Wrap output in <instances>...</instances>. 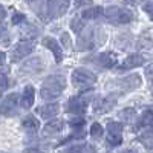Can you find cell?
Wrapping results in <instances>:
<instances>
[{
  "mask_svg": "<svg viewBox=\"0 0 153 153\" xmlns=\"http://www.w3.org/2000/svg\"><path fill=\"white\" fill-rule=\"evenodd\" d=\"M34 48H35L34 40H22V42H19V45L14 48V51H12V54H11V60L14 63L20 61L22 58L29 55L34 51Z\"/></svg>",
  "mask_w": 153,
  "mask_h": 153,
  "instance_id": "8",
  "label": "cell"
},
{
  "mask_svg": "<svg viewBox=\"0 0 153 153\" xmlns=\"http://www.w3.org/2000/svg\"><path fill=\"white\" fill-rule=\"evenodd\" d=\"M106 40V34L100 28H92L86 32H83L78 37V49L86 51V49H94L100 45H103Z\"/></svg>",
  "mask_w": 153,
  "mask_h": 153,
  "instance_id": "2",
  "label": "cell"
},
{
  "mask_svg": "<svg viewBox=\"0 0 153 153\" xmlns=\"http://www.w3.org/2000/svg\"><path fill=\"white\" fill-rule=\"evenodd\" d=\"M43 45L54 54L57 63H60L63 60V51H61V46L57 43V40H54V38H51V37H45L43 38Z\"/></svg>",
  "mask_w": 153,
  "mask_h": 153,
  "instance_id": "13",
  "label": "cell"
},
{
  "mask_svg": "<svg viewBox=\"0 0 153 153\" xmlns=\"http://www.w3.org/2000/svg\"><path fill=\"white\" fill-rule=\"evenodd\" d=\"M5 61H6V55L2 52V51H0V66L5 65Z\"/></svg>",
  "mask_w": 153,
  "mask_h": 153,
  "instance_id": "34",
  "label": "cell"
},
{
  "mask_svg": "<svg viewBox=\"0 0 153 153\" xmlns=\"http://www.w3.org/2000/svg\"><path fill=\"white\" fill-rule=\"evenodd\" d=\"M97 83V75L87 69H76L72 74V84L78 89H89Z\"/></svg>",
  "mask_w": 153,
  "mask_h": 153,
  "instance_id": "4",
  "label": "cell"
},
{
  "mask_svg": "<svg viewBox=\"0 0 153 153\" xmlns=\"http://www.w3.org/2000/svg\"><path fill=\"white\" fill-rule=\"evenodd\" d=\"M133 115H135V110H133V109H126L124 112H121V117H123L126 121H129Z\"/></svg>",
  "mask_w": 153,
  "mask_h": 153,
  "instance_id": "27",
  "label": "cell"
},
{
  "mask_svg": "<svg viewBox=\"0 0 153 153\" xmlns=\"http://www.w3.org/2000/svg\"><path fill=\"white\" fill-rule=\"evenodd\" d=\"M23 127L26 130H29V132H37L38 130V127H40V123H38V120H35L32 115H29V117H26L23 120Z\"/></svg>",
  "mask_w": 153,
  "mask_h": 153,
  "instance_id": "20",
  "label": "cell"
},
{
  "mask_svg": "<svg viewBox=\"0 0 153 153\" xmlns=\"http://www.w3.org/2000/svg\"><path fill=\"white\" fill-rule=\"evenodd\" d=\"M9 86V78L5 72H0V89H6Z\"/></svg>",
  "mask_w": 153,
  "mask_h": 153,
  "instance_id": "26",
  "label": "cell"
},
{
  "mask_svg": "<svg viewBox=\"0 0 153 153\" xmlns=\"http://www.w3.org/2000/svg\"><path fill=\"white\" fill-rule=\"evenodd\" d=\"M115 103H117V98L115 97H106L95 104V112L97 113H106L115 106Z\"/></svg>",
  "mask_w": 153,
  "mask_h": 153,
  "instance_id": "16",
  "label": "cell"
},
{
  "mask_svg": "<svg viewBox=\"0 0 153 153\" xmlns=\"http://www.w3.org/2000/svg\"><path fill=\"white\" fill-rule=\"evenodd\" d=\"M69 124H71V127H74L75 130H81L83 127H84V124H86V120H83V118H76V120L71 121Z\"/></svg>",
  "mask_w": 153,
  "mask_h": 153,
  "instance_id": "25",
  "label": "cell"
},
{
  "mask_svg": "<svg viewBox=\"0 0 153 153\" xmlns=\"http://www.w3.org/2000/svg\"><path fill=\"white\" fill-rule=\"evenodd\" d=\"M103 133H104L103 126L98 124V123H94L92 127H91V135H92L94 138H101V136H103Z\"/></svg>",
  "mask_w": 153,
  "mask_h": 153,
  "instance_id": "24",
  "label": "cell"
},
{
  "mask_svg": "<svg viewBox=\"0 0 153 153\" xmlns=\"http://www.w3.org/2000/svg\"><path fill=\"white\" fill-rule=\"evenodd\" d=\"M43 68H45V63H43L42 57H34V58H29L28 61H25L20 71L25 75H35L38 72H42Z\"/></svg>",
  "mask_w": 153,
  "mask_h": 153,
  "instance_id": "10",
  "label": "cell"
},
{
  "mask_svg": "<svg viewBox=\"0 0 153 153\" xmlns=\"http://www.w3.org/2000/svg\"><path fill=\"white\" fill-rule=\"evenodd\" d=\"M71 0H48L46 9L51 19L61 17L63 14H66V11L69 9Z\"/></svg>",
  "mask_w": 153,
  "mask_h": 153,
  "instance_id": "7",
  "label": "cell"
},
{
  "mask_svg": "<svg viewBox=\"0 0 153 153\" xmlns=\"http://www.w3.org/2000/svg\"><path fill=\"white\" fill-rule=\"evenodd\" d=\"M63 126H65V123H63L61 120H54V121H51L45 126V129H43V135L46 136H52V135H57L63 130Z\"/></svg>",
  "mask_w": 153,
  "mask_h": 153,
  "instance_id": "17",
  "label": "cell"
},
{
  "mask_svg": "<svg viewBox=\"0 0 153 153\" xmlns=\"http://www.w3.org/2000/svg\"><path fill=\"white\" fill-rule=\"evenodd\" d=\"M19 103H20V95L19 94H9L3 103L0 104V113L5 117H14L19 112Z\"/></svg>",
  "mask_w": 153,
  "mask_h": 153,
  "instance_id": "6",
  "label": "cell"
},
{
  "mask_svg": "<svg viewBox=\"0 0 153 153\" xmlns=\"http://www.w3.org/2000/svg\"><path fill=\"white\" fill-rule=\"evenodd\" d=\"M0 42H3V43H8V42H9L8 32H6L5 29H2V28H0Z\"/></svg>",
  "mask_w": 153,
  "mask_h": 153,
  "instance_id": "29",
  "label": "cell"
},
{
  "mask_svg": "<svg viewBox=\"0 0 153 153\" xmlns=\"http://www.w3.org/2000/svg\"><path fill=\"white\" fill-rule=\"evenodd\" d=\"M144 11L147 12L149 16H152V2H150V0H149V2L146 3V6H144Z\"/></svg>",
  "mask_w": 153,
  "mask_h": 153,
  "instance_id": "32",
  "label": "cell"
},
{
  "mask_svg": "<svg viewBox=\"0 0 153 153\" xmlns=\"http://www.w3.org/2000/svg\"><path fill=\"white\" fill-rule=\"evenodd\" d=\"M147 76H149V80L152 78V68H150V66L147 68Z\"/></svg>",
  "mask_w": 153,
  "mask_h": 153,
  "instance_id": "37",
  "label": "cell"
},
{
  "mask_svg": "<svg viewBox=\"0 0 153 153\" xmlns=\"http://www.w3.org/2000/svg\"><path fill=\"white\" fill-rule=\"evenodd\" d=\"M146 63V58L139 54H133V55H129L121 65L118 66V69L121 71H126V69H133V68H138V66H143Z\"/></svg>",
  "mask_w": 153,
  "mask_h": 153,
  "instance_id": "12",
  "label": "cell"
},
{
  "mask_svg": "<svg viewBox=\"0 0 153 153\" xmlns=\"http://www.w3.org/2000/svg\"><path fill=\"white\" fill-rule=\"evenodd\" d=\"M141 86V76L136 75V74H132L129 76H124V78H120L117 81V87L123 89L124 92H129V91H135Z\"/></svg>",
  "mask_w": 153,
  "mask_h": 153,
  "instance_id": "11",
  "label": "cell"
},
{
  "mask_svg": "<svg viewBox=\"0 0 153 153\" xmlns=\"http://www.w3.org/2000/svg\"><path fill=\"white\" fill-rule=\"evenodd\" d=\"M121 153H138L135 149H129V150H124V152H121Z\"/></svg>",
  "mask_w": 153,
  "mask_h": 153,
  "instance_id": "36",
  "label": "cell"
},
{
  "mask_svg": "<svg viewBox=\"0 0 153 153\" xmlns=\"http://www.w3.org/2000/svg\"><path fill=\"white\" fill-rule=\"evenodd\" d=\"M92 100V95H76L72 97L68 103H66V112L68 113H75V115H81L86 112L89 101Z\"/></svg>",
  "mask_w": 153,
  "mask_h": 153,
  "instance_id": "5",
  "label": "cell"
},
{
  "mask_svg": "<svg viewBox=\"0 0 153 153\" xmlns=\"http://www.w3.org/2000/svg\"><path fill=\"white\" fill-rule=\"evenodd\" d=\"M23 20H25V16H23V14H19V12H16L14 17H12V23H14V25H19V23H22Z\"/></svg>",
  "mask_w": 153,
  "mask_h": 153,
  "instance_id": "28",
  "label": "cell"
},
{
  "mask_svg": "<svg viewBox=\"0 0 153 153\" xmlns=\"http://www.w3.org/2000/svg\"><path fill=\"white\" fill-rule=\"evenodd\" d=\"M95 61L98 63L101 68H113L115 65H117L118 58H117V55H115L113 52H104V54L97 55Z\"/></svg>",
  "mask_w": 153,
  "mask_h": 153,
  "instance_id": "14",
  "label": "cell"
},
{
  "mask_svg": "<svg viewBox=\"0 0 153 153\" xmlns=\"http://www.w3.org/2000/svg\"><path fill=\"white\" fill-rule=\"evenodd\" d=\"M66 87V78L63 75H51L45 80L40 95L43 100H55L58 98Z\"/></svg>",
  "mask_w": 153,
  "mask_h": 153,
  "instance_id": "1",
  "label": "cell"
},
{
  "mask_svg": "<svg viewBox=\"0 0 153 153\" xmlns=\"http://www.w3.org/2000/svg\"><path fill=\"white\" fill-rule=\"evenodd\" d=\"M25 2H32V0H25Z\"/></svg>",
  "mask_w": 153,
  "mask_h": 153,
  "instance_id": "38",
  "label": "cell"
},
{
  "mask_svg": "<svg viewBox=\"0 0 153 153\" xmlns=\"http://www.w3.org/2000/svg\"><path fill=\"white\" fill-rule=\"evenodd\" d=\"M141 143H143L147 149H152V129H150V127H147V130L143 132V135H141Z\"/></svg>",
  "mask_w": 153,
  "mask_h": 153,
  "instance_id": "23",
  "label": "cell"
},
{
  "mask_svg": "<svg viewBox=\"0 0 153 153\" xmlns=\"http://www.w3.org/2000/svg\"><path fill=\"white\" fill-rule=\"evenodd\" d=\"M101 14H103V8L101 6H94L91 9H86L81 14V17L86 19V20H94V19H98Z\"/></svg>",
  "mask_w": 153,
  "mask_h": 153,
  "instance_id": "21",
  "label": "cell"
},
{
  "mask_svg": "<svg viewBox=\"0 0 153 153\" xmlns=\"http://www.w3.org/2000/svg\"><path fill=\"white\" fill-rule=\"evenodd\" d=\"M61 42H63V45H65V48H71V38H69V35L65 32V34H63L61 35Z\"/></svg>",
  "mask_w": 153,
  "mask_h": 153,
  "instance_id": "30",
  "label": "cell"
},
{
  "mask_svg": "<svg viewBox=\"0 0 153 153\" xmlns=\"http://www.w3.org/2000/svg\"><path fill=\"white\" fill-rule=\"evenodd\" d=\"M92 0H75V5L76 6H83V5H91Z\"/></svg>",
  "mask_w": 153,
  "mask_h": 153,
  "instance_id": "31",
  "label": "cell"
},
{
  "mask_svg": "<svg viewBox=\"0 0 153 153\" xmlns=\"http://www.w3.org/2000/svg\"><path fill=\"white\" fill-rule=\"evenodd\" d=\"M65 153H97L95 147L91 146V144H75V146H71L65 150Z\"/></svg>",
  "mask_w": 153,
  "mask_h": 153,
  "instance_id": "19",
  "label": "cell"
},
{
  "mask_svg": "<svg viewBox=\"0 0 153 153\" xmlns=\"http://www.w3.org/2000/svg\"><path fill=\"white\" fill-rule=\"evenodd\" d=\"M34 95H35V92H34V87L32 86H26V87H25L22 100H20L22 101V106L25 109H29L34 104Z\"/></svg>",
  "mask_w": 153,
  "mask_h": 153,
  "instance_id": "18",
  "label": "cell"
},
{
  "mask_svg": "<svg viewBox=\"0 0 153 153\" xmlns=\"http://www.w3.org/2000/svg\"><path fill=\"white\" fill-rule=\"evenodd\" d=\"M150 126H152V112L150 110H146L143 113V117L138 120L136 129H144V127H150Z\"/></svg>",
  "mask_w": 153,
  "mask_h": 153,
  "instance_id": "22",
  "label": "cell"
},
{
  "mask_svg": "<svg viewBox=\"0 0 153 153\" xmlns=\"http://www.w3.org/2000/svg\"><path fill=\"white\" fill-rule=\"evenodd\" d=\"M23 153H42V152L37 150V149H28V150H25Z\"/></svg>",
  "mask_w": 153,
  "mask_h": 153,
  "instance_id": "35",
  "label": "cell"
},
{
  "mask_svg": "<svg viewBox=\"0 0 153 153\" xmlns=\"http://www.w3.org/2000/svg\"><path fill=\"white\" fill-rule=\"evenodd\" d=\"M0 95H2V94H0Z\"/></svg>",
  "mask_w": 153,
  "mask_h": 153,
  "instance_id": "39",
  "label": "cell"
},
{
  "mask_svg": "<svg viewBox=\"0 0 153 153\" xmlns=\"http://www.w3.org/2000/svg\"><path fill=\"white\" fill-rule=\"evenodd\" d=\"M58 110H60V106H58V104H54V103H51V104H45V106H40V107L37 109L38 115H40L42 118H45V120H51V118L57 117Z\"/></svg>",
  "mask_w": 153,
  "mask_h": 153,
  "instance_id": "15",
  "label": "cell"
},
{
  "mask_svg": "<svg viewBox=\"0 0 153 153\" xmlns=\"http://www.w3.org/2000/svg\"><path fill=\"white\" fill-rule=\"evenodd\" d=\"M106 129H107V143H109L112 147L120 146L121 141H123V136H121V133H123V126H121L120 123L110 121V123H107Z\"/></svg>",
  "mask_w": 153,
  "mask_h": 153,
  "instance_id": "9",
  "label": "cell"
},
{
  "mask_svg": "<svg viewBox=\"0 0 153 153\" xmlns=\"http://www.w3.org/2000/svg\"><path fill=\"white\" fill-rule=\"evenodd\" d=\"M6 17V11L3 6H0V22H3V19Z\"/></svg>",
  "mask_w": 153,
  "mask_h": 153,
  "instance_id": "33",
  "label": "cell"
},
{
  "mask_svg": "<svg viewBox=\"0 0 153 153\" xmlns=\"http://www.w3.org/2000/svg\"><path fill=\"white\" fill-rule=\"evenodd\" d=\"M104 17L110 22V23H130L135 19V14L127 9V8H118V6H110L103 9Z\"/></svg>",
  "mask_w": 153,
  "mask_h": 153,
  "instance_id": "3",
  "label": "cell"
}]
</instances>
